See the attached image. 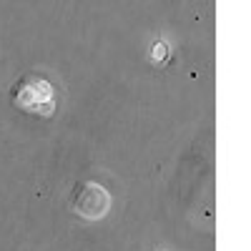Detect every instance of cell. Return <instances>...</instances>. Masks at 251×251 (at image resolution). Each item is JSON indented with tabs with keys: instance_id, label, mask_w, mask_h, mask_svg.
Returning a JSON list of instances; mask_svg holds the SVG:
<instances>
[{
	"instance_id": "cell-1",
	"label": "cell",
	"mask_w": 251,
	"mask_h": 251,
	"mask_svg": "<svg viewBox=\"0 0 251 251\" xmlns=\"http://www.w3.org/2000/svg\"><path fill=\"white\" fill-rule=\"evenodd\" d=\"M15 103L23 111L35 116H53L58 106L55 86L43 75H28L18 83L15 88Z\"/></svg>"
},
{
	"instance_id": "cell-2",
	"label": "cell",
	"mask_w": 251,
	"mask_h": 251,
	"mask_svg": "<svg viewBox=\"0 0 251 251\" xmlns=\"http://www.w3.org/2000/svg\"><path fill=\"white\" fill-rule=\"evenodd\" d=\"M73 208H75V214L83 216V219H103L108 214V208H111V196L108 191L103 186L98 183H83V188L78 191L75 201H73Z\"/></svg>"
},
{
	"instance_id": "cell-3",
	"label": "cell",
	"mask_w": 251,
	"mask_h": 251,
	"mask_svg": "<svg viewBox=\"0 0 251 251\" xmlns=\"http://www.w3.org/2000/svg\"><path fill=\"white\" fill-rule=\"evenodd\" d=\"M151 58H153L156 63H169V60H171V50H169V46H166L163 40L153 43V48H151Z\"/></svg>"
}]
</instances>
